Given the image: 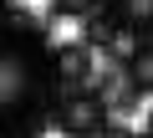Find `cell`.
Returning <instances> with one entry per match:
<instances>
[{
  "mask_svg": "<svg viewBox=\"0 0 153 138\" xmlns=\"http://www.w3.org/2000/svg\"><path fill=\"white\" fill-rule=\"evenodd\" d=\"M51 82H56V66H51V51L41 46V31L10 26L5 56H0V113H5V138H26V123L41 113Z\"/></svg>",
  "mask_w": 153,
  "mask_h": 138,
  "instance_id": "6da1fadb",
  "label": "cell"
},
{
  "mask_svg": "<svg viewBox=\"0 0 153 138\" xmlns=\"http://www.w3.org/2000/svg\"><path fill=\"white\" fill-rule=\"evenodd\" d=\"M56 128L66 138H107V97H97V92H66L56 102Z\"/></svg>",
  "mask_w": 153,
  "mask_h": 138,
  "instance_id": "7a4b0ae2",
  "label": "cell"
},
{
  "mask_svg": "<svg viewBox=\"0 0 153 138\" xmlns=\"http://www.w3.org/2000/svg\"><path fill=\"white\" fill-rule=\"evenodd\" d=\"M92 46L87 41H61L56 51H51V66H56V82H66V87H87L92 82Z\"/></svg>",
  "mask_w": 153,
  "mask_h": 138,
  "instance_id": "3957f363",
  "label": "cell"
},
{
  "mask_svg": "<svg viewBox=\"0 0 153 138\" xmlns=\"http://www.w3.org/2000/svg\"><path fill=\"white\" fill-rule=\"evenodd\" d=\"M123 31H133L138 41H153V0H107L102 5Z\"/></svg>",
  "mask_w": 153,
  "mask_h": 138,
  "instance_id": "277c9868",
  "label": "cell"
},
{
  "mask_svg": "<svg viewBox=\"0 0 153 138\" xmlns=\"http://www.w3.org/2000/svg\"><path fill=\"white\" fill-rule=\"evenodd\" d=\"M123 77L138 97H153V41H143L133 56H123Z\"/></svg>",
  "mask_w": 153,
  "mask_h": 138,
  "instance_id": "5b68a950",
  "label": "cell"
},
{
  "mask_svg": "<svg viewBox=\"0 0 153 138\" xmlns=\"http://www.w3.org/2000/svg\"><path fill=\"white\" fill-rule=\"evenodd\" d=\"M102 0H51V16L56 21H92Z\"/></svg>",
  "mask_w": 153,
  "mask_h": 138,
  "instance_id": "8992f818",
  "label": "cell"
},
{
  "mask_svg": "<svg viewBox=\"0 0 153 138\" xmlns=\"http://www.w3.org/2000/svg\"><path fill=\"white\" fill-rule=\"evenodd\" d=\"M138 138H153V123H143V133H138Z\"/></svg>",
  "mask_w": 153,
  "mask_h": 138,
  "instance_id": "52a82bcc",
  "label": "cell"
}]
</instances>
